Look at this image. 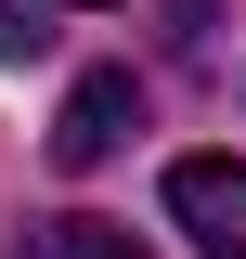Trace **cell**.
I'll return each mask as SVG.
<instances>
[{"label": "cell", "instance_id": "5", "mask_svg": "<svg viewBox=\"0 0 246 259\" xmlns=\"http://www.w3.org/2000/svg\"><path fill=\"white\" fill-rule=\"evenodd\" d=\"M78 13H104V0H78Z\"/></svg>", "mask_w": 246, "mask_h": 259}, {"label": "cell", "instance_id": "3", "mask_svg": "<svg viewBox=\"0 0 246 259\" xmlns=\"http://www.w3.org/2000/svg\"><path fill=\"white\" fill-rule=\"evenodd\" d=\"M39 246H52V259H130V246H117V221H52Z\"/></svg>", "mask_w": 246, "mask_h": 259}, {"label": "cell", "instance_id": "1", "mask_svg": "<svg viewBox=\"0 0 246 259\" xmlns=\"http://www.w3.org/2000/svg\"><path fill=\"white\" fill-rule=\"evenodd\" d=\"M143 130V91H130V65H91L78 91H65V117H52V168H104Z\"/></svg>", "mask_w": 246, "mask_h": 259}, {"label": "cell", "instance_id": "4", "mask_svg": "<svg viewBox=\"0 0 246 259\" xmlns=\"http://www.w3.org/2000/svg\"><path fill=\"white\" fill-rule=\"evenodd\" d=\"M39 39H52V26H39L26 0H0V65H26V52H39Z\"/></svg>", "mask_w": 246, "mask_h": 259}, {"label": "cell", "instance_id": "2", "mask_svg": "<svg viewBox=\"0 0 246 259\" xmlns=\"http://www.w3.org/2000/svg\"><path fill=\"white\" fill-rule=\"evenodd\" d=\"M169 221L194 233V259H246V168L233 156H182L169 168Z\"/></svg>", "mask_w": 246, "mask_h": 259}]
</instances>
